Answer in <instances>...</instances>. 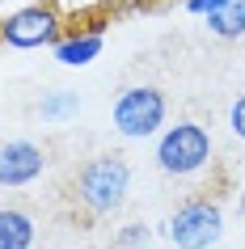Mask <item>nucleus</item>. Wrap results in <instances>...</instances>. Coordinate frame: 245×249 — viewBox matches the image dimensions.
<instances>
[{"label":"nucleus","mask_w":245,"mask_h":249,"mask_svg":"<svg viewBox=\"0 0 245 249\" xmlns=\"http://www.w3.org/2000/svg\"><path fill=\"white\" fill-rule=\"evenodd\" d=\"M127 190H131V165L114 152H97L76 169L68 195H72V203L80 207L85 220H110V215L123 211Z\"/></svg>","instance_id":"nucleus-1"},{"label":"nucleus","mask_w":245,"mask_h":249,"mask_svg":"<svg viewBox=\"0 0 245 249\" xmlns=\"http://www.w3.org/2000/svg\"><path fill=\"white\" fill-rule=\"evenodd\" d=\"M211 152L216 148H211L207 127H199L194 118H182V123L165 127L156 140V169L169 178H190V173L211 165Z\"/></svg>","instance_id":"nucleus-2"},{"label":"nucleus","mask_w":245,"mask_h":249,"mask_svg":"<svg viewBox=\"0 0 245 249\" xmlns=\"http://www.w3.org/2000/svg\"><path fill=\"white\" fill-rule=\"evenodd\" d=\"M169 114V97L156 85H131L114 97V110H110V123H114L118 135L127 140H148L165 127Z\"/></svg>","instance_id":"nucleus-3"},{"label":"nucleus","mask_w":245,"mask_h":249,"mask_svg":"<svg viewBox=\"0 0 245 249\" xmlns=\"http://www.w3.org/2000/svg\"><path fill=\"white\" fill-rule=\"evenodd\" d=\"M169 241L173 249H211L224 236V211L216 198H186L173 215H169Z\"/></svg>","instance_id":"nucleus-4"},{"label":"nucleus","mask_w":245,"mask_h":249,"mask_svg":"<svg viewBox=\"0 0 245 249\" xmlns=\"http://www.w3.org/2000/svg\"><path fill=\"white\" fill-rule=\"evenodd\" d=\"M59 30H64V17L55 4H26L0 21V38L17 51H34V47H51Z\"/></svg>","instance_id":"nucleus-5"},{"label":"nucleus","mask_w":245,"mask_h":249,"mask_svg":"<svg viewBox=\"0 0 245 249\" xmlns=\"http://www.w3.org/2000/svg\"><path fill=\"white\" fill-rule=\"evenodd\" d=\"M47 169V152L34 140H9L0 144V186L4 190H21V186L38 182Z\"/></svg>","instance_id":"nucleus-6"},{"label":"nucleus","mask_w":245,"mask_h":249,"mask_svg":"<svg viewBox=\"0 0 245 249\" xmlns=\"http://www.w3.org/2000/svg\"><path fill=\"white\" fill-rule=\"evenodd\" d=\"M102 34L97 30H89V34H72V38H55L51 42V51H55V59L64 68H85V64H93L97 55H102Z\"/></svg>","instance_id":"nucleus-7"},{"label":"nucleus","mask_w":245,"mask_h":249,"mask_svg":"<svg viewBox=\"0 0 245 249\" xmlns=\"http://www.w3.org/2000/svg\"><path fill=\"white\" fill-rule=\"evenodd\" d=\"M34 245V215L21 207H0V249H30Z\"/></svg>","instance_id":"nucleus-8"},{"label":"nucleus","mask_w":245,"mask_h":249,"mask_svg":"<svg viewBox=\"0 0 245 249\" xmlns=\"http://www.w3.org/2000/svg\"><path fill=\"white\" fill-rule=\"evenodd\" d=\"M207 30L216 34V38H241L245 34V0H224L220 9L207 13Z\"/></svg>","instance_id":"nucleus-9"},{"label":"nucleus","mask_w":245,"mask_h":249,"mask_svg":"<svg viewBox=\"0 0 245 249\" xmlns=\"http://www.w3.org/2000/svg\"><path fill=\"white\" fill-rule=\"evenodd\" d=\"M76 110H80V97H76V93H68V89L47 93V97H42V106H38V114L47 118V123H64V118H72Z\"/></svg>","instance_id":"nucleus-10"},{"label":"nucleus","mask_w":245,"mask_h":249,"mask_svg":"<svg viewBox=\"0 0 245 249\" xmlns=\"http://www.w3.org/2000/svg\"><path fill=\"white\" fill-rule=\"evenodd\" d=\"M148 241H152V228H148V224H127V228L118 232L114 245H118V249H144Z\"/></svg>","instance_id":"nucleus-11"},{"label":"nucleus","mask_w":245,"mask_h":249,"mask_svg":"<svg viewBox=\"0 0 245 249\" xmlns=\"http://www.w3.org/2000/svg\"><path fill=\"white\" fill-rule=\"evenodd\" d=\"M228 127H232V135H237V140H245V93L232 102V110H228Z\"/></svg>","instance_id":"nucleus-12"},{"label":"nucleus","mask_w":245,"mask_h":249,"mask_svg":"<svg viewBox=\"0 0 245 249\" xmlns=\"http://www.w3.org/2000/svg\"><path fill=\"white\" fill-rule=\"evenodd\" d=\"M224 0H186V13H199V17H207L211 9H220Z\"/></svg>","instance_id":"nucleus-13"}]
</instances>
